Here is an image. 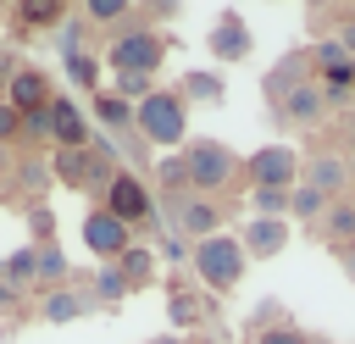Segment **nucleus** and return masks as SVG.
Wrapping results in <instances>:
<instances>
[{
	"label": "nucleus",
	"instance_id": "nucleus-1",
	"mask_svg": "<svg viewBox=\"0 0 355 344\" xmlns=\"http://www.w3.org/2000/svg\"><path fill=\"white\" fill-rule=\"evenodd\" d=\"M194 266H200V277L211 289H233L244 277V244L227 239V233H211V239L194 244Z\"/></svg>",
	"mask_w": 355,
	"mask_h": 344
},
{
	"label": "nucleus",
	"instance_id": "nucleus-2",
	"mask_svg": "<svg viewBox=\"0 0 355 344\" xmlns=\"http://www.w3.org/2000/svg\"><path fill=\"white\" fill-rule=\"evenodd\" d=\"M133 122H139V133H144L150 144H178V139H183V100L166 94V89H150V94L139 100Z\"/></svg>",
	"mask_w": 355,
	"mask_h": 344
},
{
	"label": "nucleus",
	"instance_id": "nucleus-3",
	"mask_svg": "<svg viewBox=\"0 0 355 344\" xmlns=\"http://www.w3.org/2000/svg\"><path fill=\"white\" fill-rule=\"evenodd\" d=\"M183 172H189L194 189H222V183L239 172V155H233L227 144H216V139H200V144L183 155Z\"/></svg>",
	"mask_w": 355,
	"mask_h": 344
},
{
	"label": "nucleus",
	"instance_id": "nucleus-4",
	"mask_svg": "<svg viewBox=\"0 0 355 344\" xmlns=\"http://www.w3.org/2000/svg\"><path fill=\"white\" fill-rule=\"evenodd\" d=\"M111 67L116 72H133V78H150L155 67H161V39L155 33H122L116 44H111Z\"/></svg>",
	"mask_w": 355,
	"mask_h": 344
},
{
	"label": "nucleus",
	"instance_id": "nucleus-5",
	"mask_svg": "<svg viewBox=\"0 0 355 344\" xmlns=\"http://www.w3.org/2000/svg\"><path fill=\"white\" fill-rule=\"evenodd\" d=\"M250 178H255V189H294L300 155H294L288 144H266V150L250 155Z\"/></svg>",
	"mask_w": 355,
	"mask_h": 344
},
{
	"label": "nucleus",
	"instance_id": "nucleus-6",
	"mask_svg": "<svg viewBox=\"0 0 355 344\" xmlns=\"http://www.w3.org/2000/svg\"><path fill=\"white\" fill-rule=\"evenodd\" d=\"M105 211L116 216V222H144L150 216V189L139 183V178H111V194H105Z\"/></svg>",
	"mask_w": 355,
	"mask_h": 344
},
{
	"label": "nucleus",
	"instance_id": "nucleus-7",
	"mask_svg": "<svg viewBox=\"0 0 355 344\" xmlns=\"http://www.w3.org/2000/svg\"><path fill=\"white\" fill-rule=\"evenodd\" d=\"M83 244L94 255H128V222H116L111 211H89L83 216Z\"/></svg>",
	"mask_w": 355,
	"mask_h": 344
},
{
	"label": "nucleus",
	"instance_id": "nucleus-8",
	"mask_svg": "<svg viewBox=\"0 0 355 344\" xmlns=\"http://www.w3.org/2000/svg\"><path fill=\"white\" fill-rule=\"evenodd\" d=\"M327 105H333V100H327V89H322V83H300L294 94H283V105H277V111H283V122L316 128V122L327 117Z\"/></svg>",
	"mask_w": 355,
	"mask_h": 344
},
{
	"label": "nucleus",
	"instance_id": "nucleus-9",
	"mask_svg": "<svg viewBox=\"0 0 355 344\" xmlns=\"http://www.w3.org/2000/svg\"><path fill=\"white\" fill-rule=\"evenodd\" d=\"M239 244H244L250 255H277V250L288 244V222H283V216H255Z\"/></svg>",
	"mask_w": 355,
	"mask_h": 344
},
{
	"label": "nucleus",
	"instance_id": "nucleus-10",
	"mask_svg": "<svg viewBox=\"0 0 355 344\" xmlns=\"http://www.w3.org/2000/svg\"><path fill=\"white\" fill-rule=\"evenodd\" d=\"M300 83H311V55L300 50V55H283L277 67H272V78H266V94L283 105V94H294Z\"/></svg>",
	"mask_w": 355,
	"mask_h": 344
},
{
	"label": "nucleus",
	"instance_id": "nucleus-11",
	"mask_svg": "<svg viewBox=\"0 0 355 344\" xmlns=\"http://www.w3.org/2000/svg\"><path fill=\"white\" fill-rule=\"evenodd\" d=\"M305 183H311L316 194L338 200V194H344V183H349V161H338V155H316V161L305 166Z\"/></svg>",
	"mask_w": 355,
	"mask_h": 344
},
{
	"label": "nucleus",
	"instance_id": "nucleus-12",
	"mask_svg": "<svg viewBox=\"0 0 355 344\" xmlns=\"http://www.w3.org/2000/svg\"><path fill=\"white\" fill-rule=\"evenodd\" d=\"M322 233H327V250L355 244V205H349V200H333V205L322 211Z\"/></svg>",
	"mask_w": 355,
	"mask_h": 344
},
{
	"label": "nucleus",
	"instance_id": "nucleus-13",
	"mask_svg": "<svg viewBox=\"0 0 355 344\" xmlns=\"http://www.w3.org/2000/svg\"><path fill=\"white\" fill-rule=\"evenodd\" d=\"M211 50H216L222 61H239V55H250V33H244V22H239V17H222V28L211 33Z\"/></svg>",
	"mask_w": 355,
	"mask_h": 344
},
{
	"label": "nucleus",
	"instance_id": "nucleus-14",
	"mask_svg": "<svg viewBox=\"0 0 355 344\" xmlns=\"http://www.w3.org/2000/svg\"><path fill=\"white\" fill-rule=\"evenodd\" d=\"M327 205H333V200H327V194H316L311 183H294V189H288V216H294V222H322V211H327Z\"/></svg>",
	"mask_w": 355,
	"mask_h": 344
},
{
	"label": "nucleus",
	"instance_id": "nucleus-15",
	"mask_svg": "<svg viewBox=\"0 0 355 344\" xmlns=\"http://www.w3.org/2000/svg\"><path fill=\"white\" fill-rule=\"evenodd\" d=\"M50 128H55V139H67V144H78V139L89 133V128H83V117H78L67 100H55V105H50Z\"/></svg>",
	"mask_w": 355,
	"mask_h": 344
},
{
	"label": "nucleus",
	"instance_id": "nucleus-16",
	"mask_svg": "<svg viewBox=\"0 0 355 344\" xmlns=\"http://www.w3.org/2000/svg\"><path fill=\"white\" fill-rule=\"evenodd\" d=\"M11 100H17V105H39V100H44V78H39V72H17Z\"/></svg>",
	"mask_w": 355,
	"mask_h": 344
},
{
	"label": "nucleus",
	"instance_id": "nucleus-17",
	"mask_svg": "<svg viewBox=\"0 0 355 344\" xmlns=\"http://www.w3.org/2000/svg\"><path fill=\"white\" fill-rule=\"evenodd\" d=\"M183 227H189V233H200V239H211V227H216V211H211L205 200H189V211H183Z\"/></svg>",
	"mask_w": 355,
	"mask_h": 344
},
{
	"label": "nucleus",
	"instance_id": "nucleus-18",
	"mask_svg": "<svg viewBox=\"0 0 355 344\" xmlns=\"http://www.w3.org/2000/svg\"><path fill=\"white\" fill-rule=\"evenodd\" d=\"M255 211L261 216H283L288 211V189H255Z\"/></svg>",
	"mask_w": 355,
	"mask_h": 344
},
{
	"label": "nucleus",
	"instance_id": "nucleus-19",
	"mask_svg": "<svg viewBox=\"0 0 355 344\" xmlns=\"http://www.w3.org/2000/svg\"><path fill=\"white\" fill-rule=\"evenodd\" d=\"M100 117H105L111 128H122V122H128L133 111H128V100H111V94H105V100H100Z\"/></svg>",
	"mask_w": 355,
	"mask_h": 344
},
{
	"label": "nucleus",
	"instance_id": "nucleus-20",
	"mask_svg": "<svg viewBox=\"0 0 355 344\" xmlns=\"http://www.w3.org/2000/svg\"><path fill=\"white\" fill-rule=\"evenodd\" d=\"M255 344H311V338H305L300 327H272V333H261Z\"/></svg>",
	"mask_w": 355,
	"mask_h": 344
},
{
	"label": "nucleus",
	"instance_id": "nucleus-21",
	"mask_svg": "<svg viewBox=\"0 0 355 344\" xmlns=\"http://www.w3.org/2000/svg\"><path fill=\"white\" fill-rule=\"evenodd\" d=\"M189 94H200V100H216L222 89H216V78H200V72H194V78H189Z\"/></svg>",
	"mask_w": 355,
	"mask_h": 344
},
{
	"label": "nucleus",
	"instance_id": "nucleus-22",
	"mask_svg": "<svg viewBox=\"0 0 355 344\" xmlns=\"http://www.w3.org/2000/svg\"><path fill=\"white\" fill-rule=\"evenodd\" d=\"M89 17H100V22H111V17H122V0H94V6H89Z\"/></svg>",
	"mask_w": 355,
	"mask_h": 344
},
{
	"label": "nucleus",
	"instance_id": "nucleus-23",
	"mask_svg": "<svg viewBox=\"0 0 355 344\" xmlns=\"http://www.w3.org/2000/svg\"><path fill=\"white\" fill-rule=\"evenodd\" d=\"M122 89H128V94H150V78H133V72H122Z\"/></svg>",
	"mask_w": 355,
	"mask_h": 344
},
{
	"label": "nucleus",
	"instance_id": "nucleus-24",
	"mask_svg": "<svg viewBox=\"0 0 355 344\" xmlns=\"http://www.w3.org/2000/svg\"><path fill=\"white\" fill-rule=\"evenodd\" d=\"M50 316L61 322V316H78V300H50Z\"/></svg>",
	"mask_w": 355,
	"mask_h": 344
},
{
	"label": "nucleus",
	"instance_id": "nucleus-25",
	"mask_svg": "<svg viewBox=\"0 0 355 344\" xmlns=\"http://www.w3.org/2000/svg\"><path fill=\"white\" fill-rule=\"evenodd\" d=\"M17 133V105H0V139Z\"/></svg>",
	"mask_w": 355,
	"mask_h": 344
},
{
	"label": "nucleus",
	"instance_id": "nucleus-26",
	"mask_svg": "<svg viewBox=\"0 0 355 344\" xmlns=\"http://www.w3.org/2000/svg\"><path fill=\"white\" fill-rule=\"evenodd\" d=\"M100 294H122V272H105L100 277Z\"/></svg>",
	"mask_w": 355,
	"mask_h": 344
},
{
	"label": "nucleus",
	"instance_id": "nucleus-27",
	"mask_svg": "<svg viewBox=\"0 0 355 344\" xmlns=\"http://www.w3.org/2000/svg\"><path fill=\"white\" fill-rule=\"evenodd\" d=\"M338 44H344V55H349V61H355V22H349V28H344V33H338Z\"/></svg>",
	"mask_w": 355,
	"mask_h": 344
},
{
	"label": "nucleus",
	"instance_id": "nucleus-28",
	"mask_svg": "<svg viewBox=\"0 0 355 344\" xmlns=\"http://www.w3.org/2000/svg\"><path fill=\"white\" fill-rule=\"evenodd\" d=\"M338 261H344V272H349V283H355V244H344V250H338Z\"/></svg>",
	"mask_w": 355,
	"mask_h": 344
},
{
	"label": "nucleus",
	"instance_id": "nucleus-29",
	"mask_svg": "<svg viewBox=\"0 0 355 344\" xmlns=\"http://www.w3.org/2000/svg\"><path fill=\"white\" fill-rule=\"evenodd\" d=\"M349 155H355V122H349Z\"/></svg>",
	"mask_w": 355,
	"mask_h": 344
}]
</instances>
